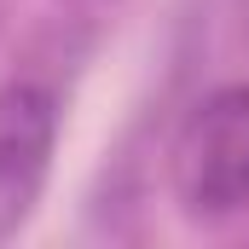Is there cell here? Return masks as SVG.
Listing matches in <instances>:
<instances>
[{"label": "cell", "mask_w": 249, "mask_h": 249, "mask_svg": "<svg viewBox=\"0 0 249 249\" xmlns=\"http://www.w3.org/2000/svg\"><path fill=\"white\" fill-rule=\"evenodd\" d=\"M58 145V99L41 81H6L0 87V244H12L53 174Z\"/></svg>", "instance_id": "cell-2"}, {"label": "cell", "mask_w": 249, "mask_h": 249, "mask_svg": "<svg viewBox=\"0 0 249 249\" xmlns=\"http://www.w3.org/2000/svg\"><path fill=\"white\" fill-rule=\"evenodd\" d=\"M174 191L191 220L249 209V81L214 87L174 139Z\"/></svg>", "instance_id": "cell-1"}]
</instances>
